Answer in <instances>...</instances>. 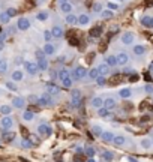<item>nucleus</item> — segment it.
<instances>
[{
	"label": "nucleus",
	"mask_w": 153,
	"mask_h": 162,
	"mask_svg": "<svg viewBox=\"0 0 153 162\" xmlns=\"http://www.w3.org/2000/svg\"><path fill=\"white\" fill-rule=\"evenodd\" d=\"M83 102V95L80 89H71V107L78 108Z\"/></svg>",
	"instance_id": "nucleus-1"
},
{
	"label": "nucleus",
	"mask_w": 153,
	"mask_h": 162,
	"mask_svg": "<svg viewBox=\"0 0 153 162\" xmlns=\"http://www.w3.org/2000/svg\"><path fill=\"white\" fill-rule=\"evenodd\" d=\"M72 80H75V81H78V80H83L86 75H89V72H87V69L84 68V66H76L75 69L72 71Z\"/></svg>",
	"instance_id": "nucleus-2"
},
{
	"label": "nucleus",
	"mask_w": 153,
	"mask_h": 162,
	"mask_svg": "<svg viewBox=\"0 0 153 162\" xmlns=\"http://www.w3.org/2000/svg\"><path fill=\"white\" fill-rule=\"evenodd\" d=\"M54 104V101H53V95H50V93H44L42 96H39V105H42V107H51Z\"/></svg>",
	"instance_id": "nucleus-3"
},
{
	"label": "nucleus",
	"mask_w": 153,
	"mask_h": 162,
	"mask_svg": "<svg viewBox=\"0 0 153 162\" xmlns=\"http://www.w3.org/2000/svg\"><path fill=\"white\" fill-rule=\"evenodd\" d=\"M24 68H26V71L29 72V75H32V77H35L36 74H38L39 68H38V63H35V62H24Z\"/></svg>",
	"instance_id": "nucleus-4"
},
{
	"label": "nucleus",
	"mask_w": 153,
	"mask_h": 162,
	"mask_svg": "<svg viewBox=\"0 0 153 162\" xmlns=\"http://www.w3.org/2000/svg\"><path fill=\"white\" fill-rule=\"evenodd\" d=\"M120 40H122L123 45H132L134 40H135V36H134V33H131V32H125V33H122Z\"/></svg>",
	"instance_id": "nucleus-5"
},
{
	"label": "nucleus",
	"mask_w": 153,
	"mask_h": 162,
	"mask_svg": "<svg viewBox=\"0 0 153 162\" xmlns=\"http://www.w3.org/2000/svg\"><path fill=\"white\" fill-rule=\"evenodd\" d=\"M12 126H14V120H12V117H9V116H5V117L0 120V128H2L3 131H9Z\"/></svg>",
	"instance_id": "nucleus-6"
},
{
	"label": "nucleus",
	"mask_w": 153,
	"mask_h": 162,
	"mask_svg": "<svg viewBox=\"0 0 153 162\" xmlns=\"http://www.w3.org/2000/svg\"><path fill=\"white\" fill-rule=\"evenodd\" d=\"M17 27H18V30H21V32H26V30H29V27H30V21H29V18H24V17L18 18Z\"/></svg>",
	"instance_id": "nucleus-7"
},
{
	"label": "nucleus",
	"mask_w": 153,
	"mask_h": 162,
	"mask_svg": "<svg viewBox=\"0 0 153 162\" xmlns=\"http://www.w3.org/2000/svg\"><path fill=\"white\" fill-rule=\"evenodd\" d=\"M12 107H15V108H18V110H23V108L26 107V99L21 98V96L14 98V99H12Z\"/></svg>",
	"instance_id": "nucleus-8"
},
{
	"label": "nucleus",
	"mask_w": 153,
	"mask_h": 162,
	"mask_svg": "<svg viewBox=\"0 0 153 162\" xmlns=\"http://www.w3.org/2000/svg\"><path fill=\"white\" fill-rule=\"evenodd\" d=\"M38 134H41V135H51V134H53V129H51L47 123H41L38 126Z\"/></svg>",
	"instance_id": "nucleus-9"
},
{
	"label": "nucleus",
	"mask_w": 153,
	"mask_h": 162,
	"mask_svg": "<svg viewBox=\"0 0 153 162\" xmlns=\"http://www.w3.org/2000/svg\"><path fill=\"white\" fill-rule=\"evenodd\" d=\"M47 93H50V95H59L60 93V87L59 86H56L54 83H48L47 84Z\"/></svg>",
	"instance_id": "nucleus-10"
},
{
	"label": "nucleus",
	"mask_w": 153,
	"mask_h": 162,
	"mask_svg": "<svg viewBox=\"0 0 153 162\" xmlns=\"http://www.w3.org/2000/svg\"><path fill=\"white\" fill-rule=\"evenodd\" d=\"M101 140H102L104 143H113L114 134H113L111 131H104V132L101 134Z\"/></svg>",
	"instance_id": "nucleus-11"
},
{
	"label": "nucleus",
	"mask_w": 153,
	"mask_h": 162,
	"mask_svg": "<svg viewBox=\"0 0 153 162\" xmlns=\"http://www.w3.org/2000/svg\"><path fill=\"white\" fill-rule=\"evenodd\" d=\"M51 33H53V38H54V39H60V38L63 36V29H62L60 26H53Z\"/></svg>",
	"instance_id": "nucleus-12"
},
{
	"label": "nucleus",
	"mask_w": 153,
	"mask_h": 162,
	"mask_svg": "<svg viewBox=\"0 0 153 162\" xmlns=\"http://www.w3.org/2000/svg\"><path fill=\"white\" fill-rule=\"evenodd\" d=\"M44 53L47 54V56H53L54 53H56V47L51 44V42H45V45H44Z\"/></svg>",
	"instance_id": "nucleus-13"
},
{
	"label": "nucleus",
	"mask_w": 153,
	"mask_h": 162,
	"mask_svg": "<svg viewBox=\"0 0 153 162\" xmlns=\"http://www.w3.org/2000/svg\"><path fill=\"white\" fill-rule=\"evenodd\" d=\"M23 78H24V74H23V71H20V69H15V71L11 74V80L15 81V83L23 81Z\"/></svg>",
	"instance_id": "nucleus-14"
},
{
	"label": "nucleus",
	"mask_w": 153,
	"mask_h": 162,
	"mask_svg": "<svg viewBox=\"0 0 153 162\" xmlns=\"http://www.w3.org/2000/svg\"><path fill=\"white\" fill-rule=\"evenodd\" d=\"M128 62H129V56H128L126 53H119V54H117V63H119V65L125 66Z\"/></svg>",
	"instance_id": "nucleus-15"
},
{
	"label": "nucleus",
	"mask_w": 153,
	"mask_h": 162,
	"mask_svg": "<svg viewBox=\"0 0 153 162\" xmlns=\"http://www.w3.org/2000/svg\"><path fill=\"white\" fill-rule=\"evenodd\" d=\"M132 53L135 54V56H144L146 54V47L144 45H134V48H132Z\"/></svg>",
	"instance_id": "nucleus-16"
},
{
	"label": "nucleus",
	"mask_w": 153,
	"mask_h": 162,
	"mask_svg": "<svg viewBox=\"0 0 153 162\" xmlns=\"http://www.w3.org/2000/svg\"><path fill=\"white\" fill-rule=\"evenodd\" d=\"M89 23H90V17H89L87 14L78 15V23H76V24H80V26H87Z\"/></svg>",
	"instance_id": "nucleus-17"
},
{
	"label": "nucleus",
	"mask_w": 153,
	"mask_h": 162,
	"mask_svg": "<svg viewBox=\"0 0 153 162\" xmlns=\"http://www.w3.org/2000/svg\"><path fill=\"white\" fill-rule=\"evenodd\" d=\"M105 63L110 66V68H113V66H117L119 63H117V56H113V54H110V56H107L105 57Z\"/></svg>",
	"instance_id": "nucleus-18"
},
{
	"label": "nucleus",
	"mask_w": 153,
	"mask_h": 162,
	"mask_svg": "<svg viewBox=\"0 0 153 162\" xmlns=\"http://www.w3.org/2000/svg\"><path fill=\"white\" fill-rule=\"evenodd\" d=\"M98 69H99V72H101V75H104V77H107V75H110V66H108L107 63H101V65L98 66Z\"/></svg>",
	"instance_id": "nucleus-19"
},
{
	"label": "nucleus",
	"mask_w": 153,
	"mask_h": 162,
	"mask_svg": "<svg viewBox=\"0 0 153 162\" xmlns=\"http://www.w3.org/2000/svg\"><path fill=\"white\" fill-rule=\"evenodd\" d=\"M131 95H132V92H131V89H128V87H123V89H120V92H119V96H120L122 99H128V98H131Z\"/></svg>",
	"instance_id": "nucleus-20"
},
{
	"label": "nucleus",
	"mask_w": 153,
	"mask_h": 162,
	"mask_svg": "<svg viewBox=\"0 0 153 162\" xmlns=\"http://www.w3.org/2000/svg\"><path fill=\"white\" fill-rule=\"evenodd\" d=\"M60 11H62L63 14H71V12H72V3H71V2H66V3L60 5Z\"/></svg>",
	"instance_id": "nucleus-21"
},
{
	"label": "nucleus",
	"mask_w": 153,
	"mask_h": 162,
	"mask_svg": "<svg viewBox=\"0 0 153 162\" xmlns=\"http://www.w3.org/2000/svg\"><path fill=\"white\" fill-rule=\"evenodd\" d=\"M66 23L71 24V26L76 24V23H78V15H74L72 12H71V14H66Z\"/></svg>",
	"instance_id": "nucleus-22"
},
{
	"label": "nucleus",
	"mask_w": 153,
	"mask_h": 162,
	"mask_svg": "<svg viewBox=\"0 0 153 162\" xmlns=\"http://www.w3.org/2000/svg\"><path fill=\"white\" fill-rule=\"evenodd\" d=\"M113 143H114L117 147H120V146H123V144L126 143V138H125V135H114Z\"/></svg>",
	"instance_id": "nucleus-23"
},
{
	"label": "nucleus",
	"mask_w": 153,
	"mask_h": 162,
	"mask_svg": "<svg viewBox=\"0 0 153 162\" xmlns=\"http://www.w3.org/2000/svg\"><path fill=\"white\" fill-rule=\"evenodd\" d=\"M33 119H35V113H33V111H30V110H26V111H23V120L32 122Z\"/></svg>",
	"instance_id": "nucleus-24"
},
{
	"label": "nucleus",
	"mask_w": 153,
	"mask_h": 162,
	"mask_svg": "<svg viewBox=\"0 0 153 162\" xmlns=\"http://www.w3.org/2000/svg\"><path fill=\"white\" fill-rule=\"evenodd\" d=\"M140 23H141L144 27H150V24H152V17H149V15H143V17L140 18Z\"/></svg>",
	"instance_id": "nucleus-25"
},
{
	"label": "nucleus",
	"mask_w": 153,
	"mask_h": 162,
	"mask_svg": "<svg viewBox=\"0 0 153 162\" xmlns=\"http://www.w3.org/2000/svg\"><path fill=\"white\" fill-rule=\"evenodd\" d=\"M98 116H99V117H110V116H111V113H110V110H108V108L101 107V108H98Z\"/></svg>",
	"instance_id": "nucleus-26"
},
{
	"label": "nucleus",
	"mask_w": 153,
	"mask_h": 162,
	"mask_svg": "<svg viewBox=\"0 0 153 162\" xmlns=\"http://www.w3.org/2000/svg\"><path fill=\"white\" fill-rule=\"evenodd\" d=\"M99 75H101V72H99V69H98V68H92V69L89 71V78H90V80L96 81V78H98Z\"/></svg>",
	"instance_id": "nucleus-27"
},
{
	"label": "nucleus",
	"mask_w": 153,
	"mask_h": 162,
	"mask_svg": "<svg viewBox=\"0 0 153 162\" xmlns=\"http://www.w3.org/2000/svg\"><path fill=\"white\" fill-rule=\"evenodd\" d=\"M92 107H95V108L104 107V99H102V98H93V99H92Z\"/></svg>",
	"instance_id": "nucleus-28"
},
{
	"label": "nucleus",
	"mask_w": 153,
	"mask_h": 162,
	"mask_svg": "<svg viewBox=\"0 0 153 162\" xmlns=\"http://www.w3.org/2000/svg\"><path fill=\"white\" fill-rule=\"evenodd\" d=\"M95 147H92V146H86L84 147V155L87 156V158H93L95 156Z\"/></svg>",
	"instance_id": "nucleus-29"
},
{
	"label": "nucleus",
	"mask_w": 153,
	"mask_h": 162,
	"mask_svg": "<svg viewBox=\"0 0 153 162\" xmlns=\"http://www.w3.org/2000/svg\"><path fill=\"white\" fill-rule=\"evenodd\" d=\"M36 63H38L39 71H47V69H48V62H47V59H39Z\"/></svg>",
	"instance_id": "nucleus-30"
},
{
	"label": "nucleus",
	"mask_w": 153,
	"mask_h": 162,
	"mask_svg": "<svg viewBox=\"0 0 153 162\" xmlns=\"http://www.w3.org/2000/svg\"><path fill=\"white\" fill-rule=\"evenodd\" d=\"M104 107L105 108H114L116 107V99H113V98H107V99H104Z\"/></svg>",
	"instance_id": "nucleus-31"
},
{
	"label": "nucleus",
	"mask_w": 153,
	"mask_h": 162,
	"mask_svg": "<svg viewBox=\"0 0 153 162\" xmlns=\"http://www.w3.org/2000/svg\"><path fill=\"white\" fill-rule=\"evenodd\" d=\"M140 144H141L143 149H150V147L153 146V141L150 140V138H143V140L140 141Z\"/></svg>",
	"instance_id": "nucleus-32"
},
{
	"label": "nucleus",
	"mask_w": 153,
	"mask_h": 162,
	"mask_svg": "<svg viewBox=\"0 0 153 162\" xmlns=\"http://www.w3.org/2000/svg\"><path fill=\"white\" fill-rule=\"evenodd\" d=\"M0 113L3 116H9L12 113V107L11 105H0Z\"/></svg>",
	"instance_id": "nucleus-33"
},
{
	"label": "nucleus",
	"mask_w": 153,
	"mask_h": 162,
	"mask_svg": "<svg viewBox=\"0 0 153 162\" xmlns=\"http://www.w3.org/2000/svg\"><path fill=\"white\" fill-rule=\"evenodd\" d=\"M71 75V72H69V69H66V68H62L60 71H59V80H65L66 77H69Z\"/></svg>",
	"instance_id": "nucleus-34"
},
{
	"label": "nucleus",
	"mask_w": 153,
	"mask_h": 162,
	"mask_svg": "<svg viewBox=\"0 0 153 162\" xmlns=\"http://www.w3.org/2000/svg\"><path fill=\"white\" fill-rule=\"evenodd\" d=\"M48 17H50V15H48V12H47V11H41V12L36 14V20H38V21H47V20H48Z\"/></svg>",
	"instance_id": "nucleus-35"
},
{
	"label": "nucleus",
	"mask_w": 153,
	"mask_h": 162,
	"mask_svg": "<svg viewBox=\"0 0 153 162\" xmlns=\"http://www.w3.org/2000/svg\"><path fill=\"white\" fill-rule=\"evenodd\" d=\"M62 84H63V87H66V89H69V90H71V87H72V84H74L72 77L69 75V77H66L65 80H62Z\"/></svg>",
	"instance_id": "nucleus-36"
},
{
	"label": "nucleus",
	"mask_w": 153,
	"mask_h": 162,
	"mask_svg": "<svg viewBox=\"0 0 153 162\" xmlns=\"http://www.w3.org/2000/svg\"><path fill=\"white\" fill-rule=\"evenodd\" d=\"M113 158H114L113 152H110V150H105V152H102V159H105L107 162H111V161H113Z\"/></svg>",
	"instance_id": "nucleus-37"
},
{
	"label": "nucleus",
	"mask_w": 153,
	"mask_h": 162,
	"mask_svg": "<svg viewBox=\"0 0 153 162\" xmlns=\"http://www.w3.org/2000/svg\"><path fill=\"white\" fill-rule=\"evenodd\" d=\"M14 138H15V134H14V132L3 131V140H5V141H12Z\"/></svg>",
	"instance_id": "nucleus-38"
},
{
	"label": "nucleus",
	"mask_w": 153,
	"mask_h": 162,
	"mask_svg": "<svg viewBox=\"0 0 153 162\" xmlns=\"http://www.w3.org/2000/svg\"><path fill=\"white\" fill-rule=\"evenodd\" d=\"M9 20H11V17H9L8 12H2V14H0V23H2V24H8Z\"/></svg>",
	"instance_id": "nucleus-39"
},
{
	"label": "nucleus",
	"mask_w": 153,
	"mask_h": 162,
	"mask_svg": "<svg viewBox=\"0 0 153 162\" xmlns=\"http://www.w3.org/2000/svg\"><path fill=\"white\" fill-rule=\"evenodd\" d=\"M5 86H6V89H9L11 92H17V84H15V81H6L5 83Z\"/></svg>",
	"instance_id": "nucleus-40"
},
{
	"label": "nucleus",
	"mask_w": 153,
	"mask_h": 162,
	"mask_svg": "<svg viewBox=\"0 0 153 162\" xmlns=\"http://www.w3.org/2000/svg\"><path fill=\"white\" fill-rule=\"evenodd\" d=\"M114 14H113V11L111 9H102V12H101V17L102 18H111Z\"/></svg>",
	"instance_id": "nucleus-41"
},
{
	"label": "nucleus",
	"mask_w": 153,
	"mask_h": 162,
	"mask_svg": "<svg viewBox=\"0 0 153 162\" xmlns=\"http://www.w3.org/2000/svg\"><path fill=\"white\" fill-rule=\"evenodd\" d=\"M92 131H93V134L98 135V137H101V134L104 132V129H102L99 125H93V126H92Z\"/></svg>",
	"instance_id": "nucleus-42"
},
{
	"label": "nucleus",
	"mask_w": 153,
	"mask_h": 162,
	"mask_svg": "<svg viewBox=\"0 0 153 162\" xmlns=\"http://www.w3.org/2000/svg\"><path fill=\"white\" fill-rule=\"evenodd\" d=\"M21 147H24V149H30V147H33V143H32L30 140L24 138V140H21Z\"/></svg>",
	"instance_id": "nucleus-43"
},
{
	"label": "nucleus",
	"mask_w": 153,
	"mask_h": 162,
	"mask_svg": "<svg viewBox=\"0 0 153 162\" xmlns=\"http://www.w3.org/2000/svg\"><path fill=\"white\" fill-rule=\"evenodd\" d=\"M6 72H8V62L0 60V74H6Z\"/></svg>",
	"instance_id": "nucleus-44"
},
{
	"label": "nucleus",
	"mask_w": 153,
	"mask_h": 162,
	"mask_svg": "<svg viewBox=\"0 0 153 162\" xmlns=\"http://www.w3.org/2000/svg\"><path fill=\"white\" fill-rule=\"evenodd\" d=\"M44 39H45V42H51V40L54 39L51 30H45V32H44Z\"/></svg>",
	"instance_id": "nucleus-45"
},
{
	"label": "nucleus",
	"mask_w": 153,
	"mask_h": 162,
	"mask_svg": "<svg viewBox=\"0 0 153 162\" xmlns=\"http://www.w3.org/2000/svg\"><path fill=\"white\" fill-rule=\"evenodd\" d=\"M101 33H102V29H101V27H96V29H92V30H90V35L95 36V38L101 36Z\"/></svg>",
	"instance_id": "nucleus-46"
},
{
	"label": "nucleus",
	"mask_w": 153,
	"mask_h": 162,
	"mask_svg": "<svg viewBox=\"0 0 153 162\" xmlns=\"http://www.w3.org/2000/svg\"><path fill=\"white\" fill-rule=\"evenodd\" d=\"M96 83H98V86H101V87H102V86L107 83V77H104V75H99V77L96 78Z\"/></svg>",
	"instance_id": "nucleus-47"
},
{
	"label": "nucleus",
	"mask_w": 153,
	"mask_h": 162,
	"mask_svg": "<svg viewBox=\"0 0 153 162\" xmlns=\"http://www.w3.org/2000/svg\"><path fill=\"white\" fill-rule=\"evenodd\" d=\"M107 8H108V9H111V11H116V9H119V3L108 2V3H107Z\"/></svg>",
	"instance_id": "nucleus-48"
},
{
	"label": "nucleus",
	"mask_w": 153,
	"mask_h": 162,
	"mask_svg": "<svg viewBox=\"0 0 153 162\" xmlns=\"http://www.w3.org/2000/svg\"><path fill=\"white\" fill-rule=\"evenodd\" d=\"M29 102H32V104H39V98L35 96V95H30V96H29Z\"/></svg>",
	"instance_id": "nucleus-49"
},
{
	"label": "nucleus",
	"mask_w": 153,
	"mask_h": 162,
	"mask_svg": "<svg viewBox=\"0 0 153 162\" xmlns=\"http://www.w3.org/2000/svg\"><path fill=\"white\" fill-rule=\"evenodd\" d=\"M45 56H47V54H45V53H44V50H38V51H36V59H45Z\"/></svg>",
	"instance_id": "nucleus-50"
},
{
	"label": "nucleus",
	"mask_w": 153,
	"mask_h": 162,
	"mask_svg": "<svg viewBox=\"0 0 153 162\" xmlns=\"http://www.w3.org/2000/svg\"><path fill=\"white\" fill-rule=\"evenodd\" d=\"M93 12H102L101 3H95V5H93Z\"/></svg>",
	"instance_id": "nucleus-51"
},
{
	"label": "nucleus",
	"mask_w": 153,
	"mask_h": 162,
	"mask_svg": "<svg viewBox=\"0 0 153 162\" xmlns=\"http://www.w3.org/2000/svg\"><path fill=\"white\" fill-rule=\"evenodd\" d=\"M6 12H8V14H9V17H11V18H12V17H15V15H17V9H15V8H9V9H8V11H6Z\"/></svg>",
	"instance_id": "nucleus-52"
},
{
	"label": "nucleus",
	"mask_w": 153,
	"mask_h": 162,
	"mask_svg": "<svg viewBox=\"0 0 153 162\" xmlns=\"http://www.w3.org/2000/svg\"><path fill=\"white\" fill-rule=\"evenodd\" d=\"M144 90H146V93H153V86L152 84H146V86H144Z\"/></svg>",
	"instance_id": "nucleus-53"
},
{
	"label": "nucleus",
	"mask_w": 153,
	"mask_h": 162,
	"mask_svg": "<svg viewBox=\"0 0 153 162\" xmlns=\"http://www.w3.org/2000/svg\"><path fill=\"white\" fill-rule=\"evenodd\" d=\"M128 162H138V159L134 158V156H129V158H128Z\"/></svg>",
	"instance_id": "nucleus-54"
},
{
	"label": "nucleus",
	"mask_w": 153,
	"mask_h": 162,
	"mask_svg": "<svg viewBox=\"0 0 153 162\" xmlns=\"http://www.w3.org/2000/svg\"><path fill=\"white\" fill-rule=\"evenodd\" d=\"M75 152H76V153H83L84 150H83V149H81L80 146H76V147H75Z\"/></svg>",
	"instance_id": "nucleus-55"
},
{
	"label": "nucleus",
	"mask_w": 153,
	"mask_h": 162,
	"mask_svg": "<svg viewBox=\"0 0 153 162\" xmlns=\"http://www.w3.org/2000/svg\"><path fill=\"white\" fill-rule=\"evenodd\" d=\"M125 72H126V74H131V72H134V71H132V69H129V68H126V69H125Z\"/></svg>",
	"instance_id": "nucleus-56"
},
{
	"label": "nucleus",
	"mask_w": 153,
	"mask_h": 162,
	"mask_svg": "<svg viewBox=\"0 0 153 162\" xmlns=\"http://www.w3.org/2000/svg\"><path fill=\"white\" fill-rule=\"evenodd\" d=\"M87 162H98V161H96V159H93V158H89V159H87Z\"/></svg>",
	"instance_id": "nucleus-57"
},
{
	"label": "nucleus",
	"mask_w": 153,
	"mask_h": 162,
	"mask_svg": "<svg viewBox=\"0 0 153 162\" xmlns=\"http://www.w3.org/2000/svg\"><path fill=\"white\" fill-rule=\"evenodd\" d=\"M68 0H59V5H63V3H66Z\"/></svg>",
	"instance_id": "nucleus-58"
},
{
	"label": "nucleus",
	"mask_w": 153,
	"mask_h": 162,
	"mask_svg": "<svg viewBox=\"0 0 153 162\" xmlns=\"http://www.w3.org/2000/svg\"><path fill=\"white\" fill-rule=\"evenodd\" d=\"M3 47H5V44H3V40H0V50H2Z\"/></svg>",
	"instance_id": "nucleus-59"
},
{
	"label": "nucleus",
	"mask_w": 153,
	"mask_h": 162,
	"mask_svg": "<svg viewBox=\"0 0 153 162\" xmlns=\"http://www.w3.org/2000/svg\"><path fill=\"white\" fill-rule=\"evenodd\" d=\"M149 69H150V71H152V72H153V62H152V63H150V66H149Z\"/></svg>",
	"instance_id": "nucleus-60"
},
{
	"label": "nucleus",
	"mask_w": 153,
	"mask_h": 162,
	"mask_svg": "<svg viewBox=\"0 0 153 162\" xmlns=\"http://www.w3.org/2000/svg\"><path fill=\"white\" fill-rule=\"evenodd\" d=\"M75 162H83V161H81V159H80V158L76 156V158H75Z\"/></svg>",
	"instance_id": "nucleus-61"
},
{
	"label": "nucleus",
	"mask_w": 153,
	"mask_h": 162,
	"mask_svg": "<svg viewBox=\"0 0 153 162\" xmlns=\"http://www.w3.org/2000/svg\"><path fill=\"white\" fill-rule=\"evenodd\" d=\"M150 27H153V17H152V24H150Z\"/></svg>",
	"instance_id": "nucleus-62"
}]
</instances>
